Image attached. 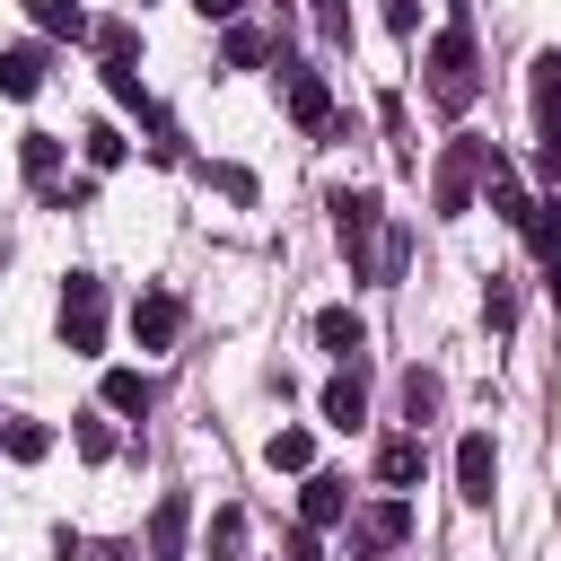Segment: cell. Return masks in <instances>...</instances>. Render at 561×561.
Masks as SVG:
<instances>
[{"label":"cell","instance_id":"obj_16","mask_svg":"<svg viewBox=\"0 0 561 561\" xmlns=\"http://www.w3.org/2000/svg\"><path fill=\"white\" fill-rule=\"evenodd\" d=\"M0 456H9V465H44V456H53V430L26 421V412H9V421H0Z\"/></svg>","mask_w":561,"mask_h":561},{"label":"cell","instance_id":"obj_12","mask_svg":"<svg viewBox=\"0 0 561 561\" xmlns=\"http://www.w3.org/2000/svg\"><path fill=\"white\" fill-rule=\"evenodd\" d=\"M491 482H500V447H491L482 430H465V447H456V491L482 508V500H491Z\"/></svg>","mask_w":561,"mask_h":561},{"label":"cell","instance_id":"obj_4","mask_svg":"<svg viewBox=\"0 0 561 561\" xmlns=\"http://www.w3.org/2000/svg\"><path fill=\"white\" fill-rule=\"evenodd\" d=\"M403 535H412V500H403V491H377V500L351 517V561H394Z\"/></svg>","mask_w":561,"mask_h":561},{"label":"cell","instance_id":"obj_30","mask_svg":"<svg viewBox=\"0 0 561 561\" xmlns=\"http://www.w3.org/2000/svg\"><path fill=\"white\" fill-rule=\"evenodd\" d=\"M210 184H219L228 202H254V175H245V167H210Z\"/></svg>","mask_w":561,"mask_h":561},{"label":"cell","instance_id":"obj_25","mask_svg":"<svg viewBox=\"0 0 561 561\" xmlns=\"http://www.w3.org/2000/svg\"><path fill=\"white\" fill-rule=\"evenodd\" d=\"M219 53H228V70H254V61H263V35L228 18V44H219Z\"/></svg>","mask_w":561,"mask_h":561},{"label":"cell","instance_id":"obj_11","mask_svg":"<svg viewBox=\"0 0 561 561\" xmlns=\"http://www.w3.org/2000/svg\"><path fill=\"white\" fill-rule=\"evenodd\" d=\"M184 543H193V500L167 491V500L149 508V561H184Z\"/></svg>","mask_w":561,"mask_h":561},{"label":"cell","instance_id":"obj_29","mask_svg":"<svg viewBox=\"0 0 561 561\" xmlns=\"http://www.w3.org/2000/svg\"><path fill=\"white\" fill-rule=\"evenodd\" d=\"M316 35H324V44H351V9H342V0H316Z\"/></svg>","mask_w":561,"mask_h":561},{"label":"cell","instance_id":"obj_7","mask_svg":"<svg viewBox=\"0 0 561 561\" xmlns=\"http://www.w3.org/2000/svg\"><path fill=\"white\" fill-rule=\"evenodd\" d=\"M280 105H289V123L298 131H333V88H324V70H298V61H280Z\"/></svg>","mask_w":561,"mask_h":561},{"label":"cell","instance_id":"obj_21","mask_svg":"<svg viewBox=\"0 0 561 561\" xmlns=\"http://www.w3.org/2000/svg\"><path fill=\"white\" fill-rule=\"evenodd\" d=\"M26 18H35L44 35H70V44L88 35V9H79V0H26Z\"/></svg>","mask_w":561,"mask_h":561},{"label":"cell","instance_id":"obj_27","mask_svg":"<svg viewBox=\"0 0 561 561\" xmlns=\"http://www.w3.org/2000/svg\"><path fill=\"white\" fill-rule=\"evenodd\" d=\"M70 438H79V456H88V465H105V456H114V430H105V421H96V412H88V421H79V430H70Z\"/></svg>","mask_w":561,"mask_h":561},{"label":"cell","instance_id":"obj_18","mask_svg":"<svg viewBox=\"0 0 561 561\" xmlns=\"http://www.w3.org/2000/svg\"><path fill=\"white\" fill-rule=\"evenodd\" d=\"M149 403H158V386L140 368H105V412H149Z\"/></svg>","mask_w":561,"mask_h":561},{"label":"cell","instance_id":"obj_6","mask_svg":"<svg viewBox=\"0 0 561 561\" xmlns=\"http://www.w3.org/2000/svg\"><path fill=\"white\" fill-rule=\"evenodd\" d=\"M535 175H561V53H535Z\"/></svg>","mask_w":561,"mask_h":561},{"label":"cell","instance_id":"obj_9","mask_svg":"<svg viewBox=\"0 0 561 561\" xmlns=\"http://www.w3.org/2000/svg\"><path fill=\"white\" fill-rule=\"evenodd\" d=\"M298 526H316V535H324V526H351V482L307 465V482H298Z\"/></svg>","mask_w":561,"mask_h":561},{"label":"cell","instance_id":"obj_14","mask_svg":"<svg viewBox=\"0 0 561 561\" xmlns=\"http://www.w3.org/2000/svg\"><path fill=\"white\" fill-rule=\"evenodd\" d=\"M18 167H26V184H35L44 202L61 193V140H53V131H26V140H18Z\"/></svg>","mask_w":561,"mask_h":561},{"label":"cell","instance_id":"obj_23","mask_svg":"<svg viewBox=\"0 0 561 561\" xmlns=\"http://www.w3.org/2000/svg\"><path fill=\"white\" fill-rule=\"evenodd\" d=\"M430 412H438V377H430V368H412V377H403V421L421 430Z\"/></svg>","mask_w":561,"mask_h":561},{"label":"cell","instance_id":"obj_3","mask_svg":"<svg viewBox=\"0 0 561 561\" xmlns=\"http://www.w3.org/2000/svg\"><path fill=\"white\" fill-rule=\"evenodd\" d=\"M482 149H491V140H473V131H456V140L438 149V167H430L438 219H465V210H473V193H482Z\"/></svg>","mask_w":561,"mask_h":561},{"label":"cell","instance_id":"obj_13","mask_svg":"<svg viewBox=\"0 0 561 561\" xmlns=\"http://www.w3.org/2000/svg\"><path fill=\"white\" fill-rule=\"evenodd\" d=\"M44 70H53V61H44V44H0V96H18V105H26V96L44 88Z\"/></svg>","mask_w":561,"mask_h":561},{"label":"cell","instance_id":"obj_31","mask_svg":"<svg viewBox=\"0 0 561 561\" xmlns=\"http://www.w3.org/2000/svg\"><path fill=\"white\" fill-rule=\"evenodd\" d=\"M386 26H394V35H412V26H421V0H386Z\"/></svg>","mask_w":561,"mask_h":561},{"label":"cell","instance_id":"obj_17","mask_svg":"<svg viewBox=\"0 0 561 561\" xmlns=\"http://www.w3.org/2000/svg\"><path fill=\"white\" fill-rule=\"evenodd\" d=\"M316 342H324L333 359H359V351H368V324H359L351 307H324V316H316Z\"/></svg>","mask_w":561,"mask_h":561},{"label":"cell","instance_id":"obj_34","mask_svg":"<svg viewBox=\"0 0 561 561\" xmlns=\"http://www.w3.org/2000/svg\"><path fill=\"white\" fill-rule=\"evenodd\" d=\"M543 289H552V307H561V254H543Z\"/></svg>","mask_w":561,"mask_h":561},{"label":"cell","instance_id":"obj_19","mask_svg":"<svg viewBox=\"0 0 561 561\" xmlns=\"http://www.w3.org/2000/svg\"><path fill=\"white\" fill-rule=\"evenodd\" d=\"M263 465H272V473H307V465H316V438H307V430L289 421V430H272V447H263Z\"/></svg>","mask_w":561,"mask_h":561},{"label":"cell","instance_id":"obj_8","mask_svg":"<svg viewBox=\"0 0 561 561\" xmlns=\"http://www.w3.org/2000/svg\"><path fill=\"white\" fill-rule=\"evenodd\" d=\"M175 333H184V298H175V289H140V298H131V342H140V351H167Z\"/></svg>","mask_w":561,"mask_h":561},{"label":"cell","instance_id":"obj_20","mask_svg":"<svg viewBox=\"0 0 561 561\" xmlns=\"http://www.w3.org/2000/svg\"><path fill=\"white\" fill-rule=\"evenodd\" d=\"M79 149H88V167H96V175H114V167L131 158V140H123L114 123H88V131H79Z\"/></svg>","mask_w":561,"mask_h":561},{"label":"cell","instance_id":"obj_32","mask_svg":"<svg viewBox=\"0 0 561 561\" xmlns=\"http://www.w3.org/2000/svg\"><path fill=\"white\" fill-rule=\"evenodd\" d=\"M280 561H324V543H316V526H298V535H289V552H280Z\"/></svg>","mask_w":561,"mask_h":561},{"label":"cell","instance_id":"obj_10","mask_svg":"<svg viewBox=\"0 0 561 561\" xmlns=\"http://www.w3.org/2000/svg\"><path fill=\"white\" fill-rule=\"evenodd\" d=\"M324 421H333V430H359V421H368V368H359V359H342V368L324 377Z\"/></svg>","mask_w":561,"mask_h":561},{"label":"cell","instance_id":"obj_1","mask_svg":"<svg viewBox=\"0 0 561 561\" xmlns=\"http://www.w3.org/2000/svg\"><path fill=\"white\" fill-rule=\"evenodd\" d=\"M421 88H430L438 114H465V105L482 96V53H473V26H465V18H447V26L430 35V53H421Z\"/></svg>","mask_w":561,"mask_h":561},{"label":"cell","instance_id":"obj_24","mask_svg":"<svg viewBox=\"0 0 561 561\" xmlns=\"http://www.w3.org/2000/svg\"><path fill=\"white\" fill-rule=\"evenodd\" d=\"M88 44H96L105 61H131V53H140V35H131L123 18H105V26H88Z\"/></svg>","mask_w":561,"mask_h":561},{"label":"cell","instance_id":"obj_33","mask_svg":"<svg viewBox=\"0 0 561 561\" xmlns=\"http://www.w3.org/2000/svg\"><path fill=\"white\" fill-rule=\"evenodd\" d=\"M193 9H202V18H219V26H228V18H237V9H245V0H193Z\"/></svg>","mask_w":561,"mask_h":561},{"label":"cell","instance_id":"obj_15","mask_svg":"<svg viewBox=\"0 0 561 561\" xmlns=\"http://www.w3.org/2000/svg\"><path fill=\"white\" fill-rule=\"evenodd\" d=\"M421 465H430V456H421V430H403V438H386V447H377V482H386V491H412V482H421Z\"/></svg>","mask_w":561,"mask_h":561},{"label":"cell","instance_id":"obj_2","mask_svg":"<svg viewBox=\"0 0 561 561\" xmlns=\"http://www.w3.org/2000/svg\"><path fill=\"white\" fill-rule=\"evenodd\" d=\"M377 237H386V202L359 193V184H342L333 193V245H342L351 280H377Z\"/></svg>","mask_w":561,"mask_h":561},{"label":"cell","instance_id":"obj_26","mask_svg":"<svg viewBox=\"0 0 561 561\" xmlns=\"http://www.w3.org/2000/svg\"><path fill=\"white\" fill-rule=\"evenodd\" d=\"M105 88H114V105H140V114H149V88H140L131 61H105Z\"/></svg>","mask_w":561,"mask_h":561},{"label":"cell","instance_id":"obj_28","mask_svg":"<svg viewBox=\"0 0 561 561\" xmlns=\"http://www.w3.org/2000/svg\"><path fill=\"white\" fill-rule=\"evenodd\" d=\"M482 324H491V333H508V324H517V298H508V289H500V280H491V289H482Z\"/></svg>","mask_w":561,"mask_h":561},{"label":"cell","instance_id":"obj_22","mask_svg":"<svg viewBox=\"0 0 561 561\" xmlns=\"http://www.w3.org/2000/svg\"><path fill=\"white\" fill-rule=\"evenodd\" d=\"M245 552V508H210V561H237Z\"/></svg>","mask_w":561,"mask_h":561},{"label":"cell","instance_id":"obj_5","mask_svg":"<svg viewBox=\"0 0 561 561\" xmlns=\"http://www.w3.org/2000/svg\"><path fill=\"white\" fill-rule=\"evenodd\" d=\"M61 342L70 351H105V280L96 272H70L61 280Z\"/></svg>","mask_w":561,"mask_h":561}]
</instances>
